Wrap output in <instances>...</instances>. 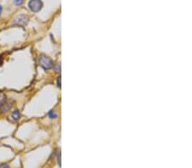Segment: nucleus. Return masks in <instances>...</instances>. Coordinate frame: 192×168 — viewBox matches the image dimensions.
I'll return each instance as SVG.
<instances>
[{
    "mask_svg": "<svg viewBox=\"0 0 192 168\" xmlns=\"http://www.w3.org/2000/svg\"><path fill=\"white\" fill-rule=\"evenodd\" d=\"M39 65H40L41 67L45 70H50L53 66V61H52V59L49 56H47L46 55H41L39 56Z\"/></svg>",
    "mask_w": 192,
    "mask_h": 168,
    "instance_id": "nucleus-1",
    "label": "nucleus"
},
{
    "mask_svg": "<svg viewBox=\"0 0 192 168\" xmlns=\"http://www.w3.org/2000/svg\"><path fill=\"white\" fill-rule=\"evenodd\" d=\"M29 21V18L27 15H18L15 20L12 21V25L18 26H23L27 25Z\"/></svg>",
    "mask_w": 192,
    "mask_h": 168,
    "instance_id": "nucleus-2",
    "label": "nucleus"
},
{
    "mask_svg": "<svg viewBox=\"0 0 192 168\" xmlns=\"http://www.w3.org/2000/svg\"><path fill=\"white\" fill-rule=\"evenodd\" d=\"M28 7L33 12H39L43 8V2L41 0H30Z\"/></svg>",
    "mask_w": 192,
    "mask_h": 168,
    "instance_id": "nucleus-3",
    "label": "nucleus"
},
{
    "mask_svg": "<svg viewBox=\"0 0 192 168\" xmlns=\"http://www.w3.org/2000/svg\"><path fill=\"white\" fill-rule=\"evenodd\" d=\"M11 106H12L11 103L7 102L5 100V102H3L2 104H0V110H1L2 113H6V112L10 111V110L11 109Z\"/></svg>",
    "mask_w": 192,
    "mask_h": 168,
    "instance_id": "nucleus-4",
    "label": "nucleus"
},
{
    "mask_svg": "<svg viewBox=\"0 0 192 168\" xmlns=\"http://www.w3.org/2000/svg\"><path fill=\"white\" fill-rule=\"evenodd\" d=\"M11 117H12V119H13L14 121H18V120L20 118V111L17 110H15V111H13V113L11 115Z\"/></svg>",
    "mask_w": 192,
    "mask_h": 168,
    "instance_id": "nucleus-5",
    "label": "nucleus"
},
{
    "mask_svg": "<svg viewBox=\"0 0 192 168\" xmlns=\"http://www.w3.org/2000/svg\"><path fill=\"white\" fill-rule=\"evenodd\" d=\"M54 64V66H52L53 68H54V70L56 71V73H59L60 72V70H61V65L59 63H56V64Z\"/></svg>",
    "mask_w": 192,
    "mask_h": 168,
    "instance_id": "nucleus-6",
    "label": "nucleus"
},
{
    "mask_svg": "<svg viewBox=\"0 0 192 168\" xmlns=\"http://www.w3.org/2000/svg\"><path fill=\"white\" fill-rule=\"evenodd\" d=\"M49 116H50V118L51 119H55L56 118V116H57V115L55 111H53V110H51V112L49 113Z\"/></svg>",
    "mask_w": 192,
    "mask_h": 168,
    "instance_id": "nucleus-7",
    "label": "nucleus"
},
{
    "mask_svg": "<svg viewBox=\"0 0 192 168\" xmlns=\"http://www.w3.org/2000/svg\"><path fill=\"white\" fill-rule=\"evenodd\" d=\"M14 4L17 6H20L23 4V0H14Z\"/></svg>",
    "mask_w": 192,
    "mask_h": 168,
    "instance_id": "nucleus-8",
    "label": "nucleus"
},
{
    "mask_svg": "<svg viewBox=\"0 0 192 168\" xmlns=\"http://www.w3.org/2000/svg\"><path fill=\"white\" fill-rule=\"evenodd\" d=\"M5 101V94H3L2 93H0V104H2L3 102Z\"/></svg>",
    "mask_w": 192,
    "mask_h": 168,
    "instance_id": "nucleus-9",
    "label": "nucleus"
},
{
    "mask_svg": "<svg viewBox=\"0 0 192 168\" xmlns=\"http://www.w3.org/2000/svg\"><path fill=\"white\" fill-rule=\"evenodd\" d=\"M0 168H10L8 164H2L0 165Z\"/></svg>",
    "mask_w": 192,
    "mask_h": 168,
    "instance_id": "nucleus-10",
    "label": "nucleus"
},
{
    "mask_svg": "<svg viewBox=\"0 0 192 168\" xmlns=\"http://www.w3.org/2000/svg\"><path fill=\"white\" fill-rule=\"evenodd\" d=\"M2 10H3V8H2V6L0 5V15H1V13H2Z\"/></svg>",
    "mask_w": 192,
    "mask_h": 168,
    "instance_id": "nucleus-11",
    "label": "nucleus"
}]
</instances>
